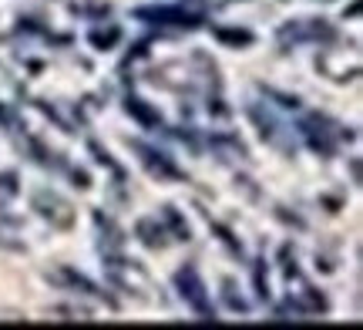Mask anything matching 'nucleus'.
<instances>
[{"label":"nucleus","mask_w":363,"mask_h":330,"mask_svg":"<svg viewBox=\"0 0 363 330\" xmlns=\"http://www.w3.org/2000/svg\"><path fill=\"white\" fill-rule=\"evenodd\" d=\"M118 38H121V31H118V27H108V31H91V44H94L98 51H108Z\"/></svg>","instance_id":"ddd939ff"},{"label":"nucleus","mask_w":363,"mask_h":330,"mask_svg":"<svg viewBox=\"0 0 363 330\" xmlns=\"http://www.w3.org/2000/svg\"><path fill=\"white\" fill-rule=\"evenodd\" d=\"M125 111H128L142 128H162V111H158L155 105H148L145 98H138V94H128V98H125Z\"/></svg>","instance_id":"9b49d317"},{"label":"nucleus","mask_w":363,"mask_h":330,"mask_svg":"<svg viewBox=\"0 0 363 330\" xmlns=\"http://www.w3.org/2000/svg\"><path fill=\"white\" fill-rule=\"evenodd\" d=\"M216 38L225 40V44H252V34L249 31H229V27H216Z\"/></svg>","instance_id":"4468645a"},{"label":"nucleus","mask_w":363,"mask_h":330,"mask_svg":"<svg viewBox=\"0 0 363 330\" xmlns=\"http://www.w3.org/2000/svg\"><path fill=\"white\" fill-rule=\"evenodd\" d=\"M323 4H330V0H323Z\"/></svg>","instance_id":"f3484780"},{"label":"nucleus","mask_w":363,"mask_h":330,"mask_svg":"<svg viewBox=\"0 0 363 330\" xmlns=\"http://www.w3.org/2000/svg\"><path fill=\"white\" fill-rule=\"evenodd\" d=\"M30 206L38 209L40 219H48L51 226L57 229H71L74 226V209H71V202L65 196H57L54 189H38L34 199H30Z\"/></svg>","instance_id":"423d86ee"},{"label":"nucleus","mask_w":363,"mask_h":330,"mask_svg":"<svg viewBox=\"0 0 363 330\" xmlns=\"http://www.w3.org/2000/svg\"><path fill=\"white\" fill-rule=\"evenodd\" d=\"M175 290H179L185 307H189L199 320H216V307H212L208 287H206V280L199 277L195 266H182L179 273H175Z\"/></svg>","instance_id":"7ed1b4c3"},{"label":"nucleus","mask_w":363,"mask_h":330,"mask_svg":"<svg viewBox=\"0 0 363 330\" xmlns=\"http://www.w3.org/2000/svg\"><path fill=\"white\" fill-rule=\"evenodd\" d=\"M162 219L169 226L172 239H189V226H185V219L175 212V206H165V209H162Z\"/></svg>","instance_id":"f8f14e48"},{"label":"nucleus","mask_w":363,"mask_h":330,"mask_svg":"<svg viewBox=\"0 0 363 330\" xmlns=\"http://www.w3.org/2000/svg\"><path fill=\"white\" fill-rule=\"evenodd\" d=\"M138 21L155 27H182V31H192V27L202 24V13H192L185 7H138L135 11Z\"/></svg>","instance_id":"0eeeda50"},{"label":"nucleus","mask_w":363,"mask_h":330,"mask_svg":"<svg viewBox=\"0 0 363 330\" xmlns=\"http://www.w3.org/2000/svg\"><path fill=\"white\" fill-rule=\"evenodd\" d=\"M0 196H17V182H13L11 172H4V175H0Z\"/></svg>","instance_id":"dca6fc26"},{"label":"nucleus","mask_w":363,"mask_h":330,"mask_svg":"<svg viewBox=\"0 0 363 330\" xmlns=\"http://www.w3.org/2000/svg\"><path fill=\"white\" fill-rule=\"evenodd\" d=\"M249 115H252V121L259 125V135L269 142V145L283 148V152H296V135H293V128H289L269 105H266V111H262L259 105H249Z\"/></svg>","instance_id":"39448f33"},{"label":"nucleus","mask_w":363,"mask_h":330,"mask_svg":"<svg viewBox=\"0 0 363 330\" xmlns=\"http://www.w3.org/2000/svg\"><path fill=\"white\" fill-rule=\"evenodd\" d=\"M299 135H303V142L313 148V152H320V155H333L340 148V132L337 121H330L326 115H306L303 125H299Z\"/></svg>","instance_id":"20e7f679"},{"label":"nucleus","mask_w":363,"mask_h":330,"mask_svg":"<svg viewBox=\"0 0 363 330\" xmlns=\"http://www.w3.org/2000/svg\"><path fill=\"white\" fill-rule=\"evenodd\" d=\"M104 273L111 280V287H118L121 293H131V297H138V300H148L152 297V277L145 273L138 263H131V260H121V256H108L104 253Z\"/></svg>","instance_id":"f03ea898"},{"label":"nucleus","mask_w":363,"mask_h":330,"mask_svg":"<svg viewBox=\"0 0 363 330\" xmlns=\"http://www.w3.org/2000/svg\"><path fill=\"white\" fill-rule=\"evenodd\" d=\"M48 280L57 283L61 290H74V293H84V297H94V300H108L104 290H98V283H91L84 273L71 270V266H57V270H48Z\"/></svg>","instance_id":"1a4fd4ad"},{"label":"nucleus","mask_w":363,"mask_h":330,"mask_svg":"<svg viewBox=\"0 0 363 330\" xmlns=\"http://www.w3.org/2000/svg\"><path fill=\"white\" fill-rule=\"evenodd\" d=\"M131 152H138V162L145 165V172H148L152 179H158V182H179L182 179V169L165 155V152L145 145V142H131Z\"/></svg>","instance_id":"6e6552de"},{"label":"nucleus","mask_w":363,"mask_h":330,"mask_svg":"<svg viewBox=\"0 0 363 330\" xmlns=\"http://www.w3.org/2000/svg\"><path fill=\"white\" fill-rule=\"evenodd\" d=\"M337 38V31L330 21L323 17H296V21H286L276 31V40L283 48H299V44H326V40Z\"/></svg>","instance_id":"f257e3e1"},{"label":"nucleus","mask_w":363,"mask_h":330,"mask_svg":"<svg viewBox=\"0 0 363 330\" xmlns=\"http://www.w3.org/2000/svg\"><path fill=\"white\" fill-rule=\"evenodd\" d=\"M225 304L233 307V310H239V314H246V310H249L246 300H242V297H235V283H233V280H225Z\"/></svg>","instance_id":"2eb2a0df"},{"label":"nucleus","mask_w":363,"mask_h":330,"mask_svg":"<svg viewBox=\"0 0 363 330\" xmlns=\"http://www.w3.org/2000/svg\"><path fill=\"white\" fill-rule=\"evenodd\" d=\"M135 236L142 239L148 250H165L172 243V233L169 226L162 223L158 216H148V219H138V226H135Z\"/></svg>","instance_id":"9d476101"}]
</instances>
